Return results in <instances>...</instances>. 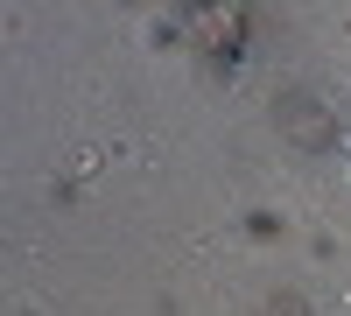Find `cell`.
I'll use <instances>...</instances> for the list:
<instances>
[{
  "label": "cell",
  "mask_w": 351,
  "mask_h": 316,
  "mask_svg": "<svg viewBox=\"0 0 351 316\" xmlns=\"http://www.w3.org/2000/svg\"><path fill=\"white\" fill-rule=\"evenodd\" d=\"M274 127H281L288 148H302V155L337 148V112L316 99V92H281V99H274Z\"/></svg>",
  "instance_id": "obj_1"
},
{
  "label": "cell",
  "mask_w": 351,
  "mask_h": 316,
  "mask_svg": "<svg viewBox=\"0 0 351 316\" xmlns=\"http://www.w3.org/2000/svg\"><path fill=\"white\" fill-rule=\"evenodd\" d=\"M190 28H197V42H204V49L232 56V49H239V36H246V14H239V8H218V14H197Z\"/></svg>",
  "instance_id": "obj_2"
}]
</instances>
